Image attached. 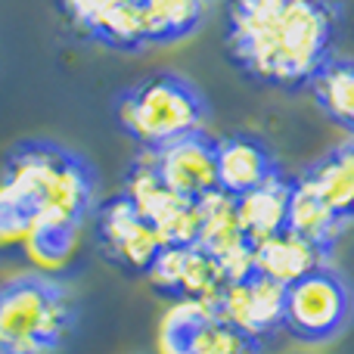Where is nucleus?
<instances>
[{
  "label": "nucleus",
  "instance_id": "f257e3e1",
  "mask_svg": "<svg viewBox=\"0 0 354 354\" xmlns=\"http://www.w3.org/2000/svg\"><path fill=\"white\" fill-rule=\"evenodd\" d=\"M87 159L47 140L22 143L0 174V243H25L41 261H62L93 205Z\"/></svg>",
  "mask_w": 354,
  "mask_h": 354
},
{
  "label": "nucleus",
  "instance_id": "f03ea898",
  "mask_svg": "<svg viewBox=\"0 0 354 354\" xmlns=\"http://www.w3.org/2000/svg\"><path fill=\"white\" fill-rule=\"evenodd\" d=\"M342 28L336 0H230L227 50L258 84L299 91L333 56Z\"/></svg>",
  "mask_w": 354,
  "mask_h": 354
},
{
  "label": "nucleus",
  "instance_id": "7ed1b4c3",
  "mask_svg": "<svg viewBox=\"0 0 354 354\" xmlns=\"http://www.w3.org/2000/svg\"><path fill=\"white\" fill-rule=\"evenodd\" d=\"M78 320L75 295L44 274L0 286V354H56Z\"/></svg>",
  "mask_w": 354,
  "mask_h": 354
},
{
  "label": "nucleus",
  "instance_id": "20e7f679",
  "mask_svg": "<svg viewBox=\"0 0 354 354\" xmlns=\"http://www.w3.org/2000/svg\"><path fill=\"white\" fill-rule=\"evenodd\" d=\"M208 106L187 78L159 72L118 93L115 118L122 131L140 149H159L165 143L202 131Z\"/></svg>",
  "mask_w": 354,
  "mask_h": 354
},
{
  "label": "nucleus",
  "instance_id": "39448f33",
  "mask_svg": "<svg viewBox=\"0 0 354 354\" xmlns=\"http://www.w3.org/2000/svg\"><path fill=\"white\" fill-rule=\"evenodd\" d=\"M351 292L342 270L330 261L314 268L311 274L283 286V320L280 330L308 345L333 342L348 326Z\"/></svg>",
  "mask_w": 354,
  "mask_h": 354
},
{
  "label": "nucleus",
  "instance_id": "423d86ee",
  "mask_svg": "<svg viewBox=\"0 0 354 354\" xmlns=\"http://www.w3.org/2000/svg\"><path fill=\"white\" fill-rule=\"evenodd\" d=\"M122 196L156 227L162 236V245H196L199 236V205L189 199H180L177 193L159 180L147 156H137L124 177Z\"/></svg>",
  "mask_w": 354,
  "mask_h": 354
},
{
  "label": "nucleus",
  "instance_id": "0eeeda50",
  "mask_svg": "<svg viewBox=\"0 0 354 354\" xmlns=\"http://www.w3.org/2000/svg\"><path fill=\"white\" fill-rule=\"evenodd\" d=\"M162 354H258L261 342L236 333L214 314V301L183 299L162 324Z\"/></svg>",
  "mask_w": 354,
  "mask_h": 354
},
{
  "label": "nucleus",
  "instance_id": "6e6552de",
  "mask_svg": "<svg viewBox=\"0 0 354 354\" xmlns=\"http://www.w3.org/2000/svg\"><path fill=\"white\" fill-rule=\"evenodd\" d=\"M214 314L252 342H268L283 320V286L252 270L249 277L230 280L221 289Z\"/></svg>",
  "mask_w": 354,
  "mask_h": 354
},
{
  "label": "nucleus",
  "instance_id": "1a4fd4ad",
  "mask_svg": "<svg viewBox=\"0 0 354 354\" xmlns=\"http://www.w3.org/2000/svg\"><path fill=\"white\" fill-rule=\"evenodd\" d=\"M153 171L171 193L180 199L199 202L202 196L218 189V171H214V140L205 131L177 137L159 149H143Z\"/></svg>",
  "mask_w": 354,
  "mask_h": 354
},
{
  "label": "nucleus",
  "instance_id": "9d476101",
  "mask_svg": "<svg viewBox=\"0 0 354 354\" xmlns=\"http://www.w3.org/2000/svg\"><path fill=\"white\" fill-rule=\"evenodd\" d=\"M97 236L109 261H115L124 270H137V274H147L149 261L162 249V236L156 233V227L122 193L112 196L100 208Z\"/></svg>",
  "mask_w": 354,
  "mask_h": 354
},
{
  "label": "nucleus",
  "instance_id": "9b49d317",
  "mask_svg": "<svg viewBox=\"0 0 354 354\" xmlns=\"http://www.w3.org/2000/svg\"><path fill=\"white\" fill-rule=\"evenodd\" d=\"M62 10L81 35L103 47L124 50V53L149 47L134 6H128L124 0H62Z\"/></svg>",
  "mask_w": 354,
  "mask_h": 354
},
{
  "label": "nucleus",
  "instance_id": "f8f14e48",
  "mask_svg": "<svg viewBox=\"0 0 354 354\" xmlns=\"http://www.w3.org/2000/svg\"><path fill=\"white\" fill-rule=\"evenodd\" d=\"M214 171L218 189L227 196H243L280 171L270 147L255 134H227L214 140Z\"/></svg>",
  "mask_w": 354,
  "mask_h": 354
},
{
  "label": "nucleus",
  "instance_id": "ddd939ff",
  "mask_svg": "<svg viewBox=\"0 0 354 354\" xmlns=\"http://www.w3.org/2000/svg\"><path fill=\"white\" fill-rule=\"evenodd\" d=\"M326 261H330L326 252H320L314 243L301 239L299 233L286 230V227L252 245V270L280 283V286H289L292 280L311 274L314 268Z\"/></svg>",
  "mask_w": 354,
  "mask_h": 354
},
{
  "label": "nucleus",
  "instance_id": "4468645a",
  "mask_svg": "<svg viewBox=\"0 0 354 354\" xmlns=\"http://www.w3.org/2000/svg\"><path fill=\"white\" fill-rule=\"evenodd\" d=\"M289 193H292V177L277 171L264 183H258L255 189L233 196V212H236V224L243 230L245 243L255 245L286 227Z\"/></svg>",
  "mask_w": 354,
  "mask_h": 354
},
{
  "label": "nucleus",
  "instance_id": "2eb2a0df",
  "mask_svg": "<svg viewBox=\"0 0 354 354\" xmlns=\"http://www.w3.org/2000/svg\"><path fill=\"white\" fill-rule=\"evenodd\" d=\"M305 193H311L320 205H326L336 218L348 221L354 212V147L342 143V147L330 149L324 159H317L311 168H305L295 177Z\"/></svg>",
  "mask_w": 354,
  "mask_h": 354
},
{
  "label": "nucleus",
  "instance_id": "dca6fc26",
  "mask_svg": "<svg viewBox=\"0 0 354 354\" xmlns=\"http://www.w3.org/2000/svg\"><path fill=\"white\" fill-rule=\"evenodd\" d=\"M124 3L134 6L147 44H168L193 35L205 12V0H124Z\"/></svg>",
  "mask_w": 354,
  "mask_h": 354
},
{
  "label": "nucleus",
  "instance_id": "f3484780",
  "mask_svg": "<svg viewBox=\"0 0 354 354\" xmlns=\"http://www.w3.org/2000/svg\"><path fill=\"white\" fill-rule=\"evenodd\" d=\"M286 230L299 233L301 239L314 243L320 252L333 255L336 243L342 239V233L348 230V221L336 218L326 205H320L311 193L299 187L292 180V193H289V208H286Z\"/></svg>",
  "mask_w": 354,
  "mask_h": 354
},
{
  "label": "nucleus",
  "instance_id": "a211bd4d",
  "mask_svg": "<svg viewBox=\"0 0 354 354\" xmlns=\"http://www.w3.org/2000/svg\"><path fill=\"white\" fill-rule=\"evenodd\" d=\"M314 93V103L320 106L326 118L339 128H354V68L342 56H330L308 81Z\"/></svg>",
  "mask_w": 354,
  "mask_h": 354
},
{
  "label": "nucleus",
  "instance_id": "6ab92c4d",
  "mask_svg": "<svg viewBox=\"0 0 354 354\" xmlns=\"http://www.w3.org/2000/svg\"><path fill=\"white\" fill-rule=\"evenodd\" d=\"M224 286H227V277L221 270V264L205 249H199V245H187L177 295L180 299H193V301H214Z\"/></svg>",
  "mask_w": 354,
  "mask_h": 354
}]
</instances>
